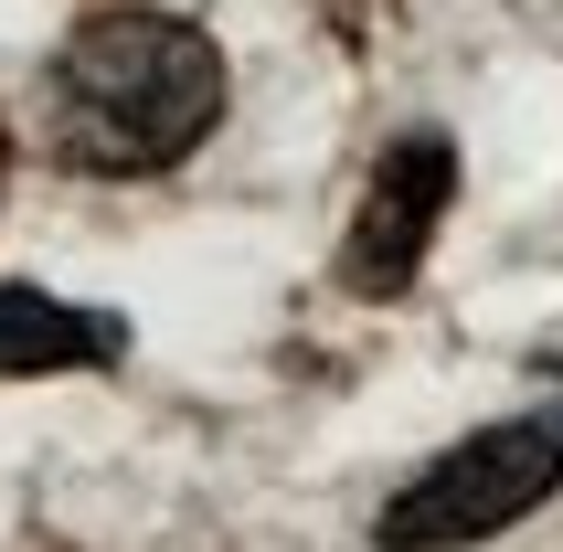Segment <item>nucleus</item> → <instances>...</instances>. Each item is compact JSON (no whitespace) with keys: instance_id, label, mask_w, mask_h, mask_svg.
Wrapping results in <instances>:
<instances>
[{"instance_id":"obj_1","label":"nucleus","mask_w":563,"mask_h":552,"mask_svg":"<svg viewBox=\"0 0 563 552\" xmlns=\"http://www.w3.org/2000/svg\"><path fill=\"white\" fill-rule=\"evenodd\" d=\"M223 75L213 32L159 11V0H96L54 43L43 75V150L75 181H159L223 128Z\"/></svg>"},{"instance_id":"obj_2","label":"nucleus","mask_w":563,"mask_h":552,"mask_svg":"<svg viewBox=\"0 0 563 552\" xmlns=\"http://www.w3.org/2000/svg\"><path fill=\"white\" fill-rule=\"evenodd\" d=\"M553 489H563V404H542V415L478 426L468 446L426 457L383 499L373 542L383 552H468V542H500L510 521H532Z\"/></svg>"},{"instance_id":"obj_3","label":"nucleus","mask_w":563,"mask_h":552,"mask_svg":"<svg viewBox=\"0 0 563 552\" xmlns=\"http://www.w3.org/2000/svg\"><path fill=\"white\" fill-rule=\"evenodd\" d=\"M446 202H457V150H446L437 128H415L394 150L373 159V181H362V213L341 234V287L351 298H405L426 245H437Z\"/></svg>"},{"instance_id":"obj_4","label":"nucleus","mask_w":563,"mask_h":552,"mask_svg":"<svg viewBox=\"0 0 563 552\" xmlns=\"http://www.w3.org/2000/svg\"><path fill=\"white\" fill-rule=\"evenodd\" d=\"M118 362H128V319L118 308L0 287V383H32V372H118Z\"/></svg>"},{"instance_id":"obj_5","label":"nucleus","mask_w":563,"mask_h":552,"mask_svg":"<svg viewBox=\"0 0 563 552\" xmlns=\"http://www.w3.org/2000/svg\"><path fill=\"white\" fill-rule=\"evenodd\" d=\"M0 181H11V128H0Z\"/></svg>"},{"instance_id":"obj_6","label":"nucleus","mask_w":563,"mask_h":552,"mask_svg":"<svg viewBox=\"0 0 563 552\" xmlns=\"http://www.w3.org/2000/svg\"><path fill=\"white\" fill-rule=\"evenodd\" d=\"M542 372H563V362H542Z\"/></svg>"}]
</instances>
